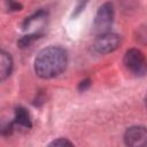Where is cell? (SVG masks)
<instances>
[{"instance_id":"1","label":"cell","mask_w":147,"mask_h":147,"mask_svg":"<svg viewBox=\"0 0 147 147\" xmlns=\"http://www.w3.org/2000/svg\"><path fill=\"white\" fill-rule=\"evenodd\" d=\"M67 61V53L63 48L51 46L38 53L34 60V71L41 78H53L65 69Z\"/></svg>"},{"instance_id":"2","label":"cell","mask_w":147,"mask_h":147,"mask_svg":"<svg viewBox=\"0 0 147 147\" xmlns=\"http://www.w3.org/2000/svg\"><path fill=\"white\" fill-rule=\"evenodd\" d=\"M124 65L131 74L136 76H144L147 72V60L145 59L144 54L136 48L129 49L125 53Z\"/></svg>"},{"instance_id":"3","label":"cell","mask_w":147,"mask_h":147,"mask_svg":"<svg viewBox=\"0 0 147 147\" xmlns=\"http://www.w3.org/2000/svg\"><path fill=\"white\" fill-rule=\"evenodd\" d=\"M114 20V8L111 3H103L99 9L94 18V31L99 33V36L108 33L109 28L113 24Z\"/></svg>"},{"instance_id":"4","label":"cell","mask_w":147,"mask_h":147,"mask_svg":"<svg viewBox=\"0 0 147 147\" xmlns=\"http://www.w3.org/2000/svg\"><path fill=\"white\" fill-rule=\"evenodd\" d=\"M127 147H147V129L142 126H131L124 134Z\"/></svg>"},{"instance_id":"5","label":"cell","mask_w":147,"mask_h":147,"mask_svg":"<svg viewBox=\"0 0 147 147\" xmlns=\"http://www.w3.org/2000/svg\"><path fill=\"white\" fill-rule=\"evenodd\" d=\"M119 42H121L119 36L108 32L99 36V38L94 42V48L99 53H110L118 47Z\"/></svg>"},{"instance_id":"6","label":"cell","mask_w":147,"mask_h":147,"mask_svg":"<svg viewBox=\"0 0 147 147\" xmlns=\"http://www.w3.org/2000/svg\"><path fill=\"white\" fill-rule=\"evenodd\" d=\"M15 123L20 126L25 127V129L31 127V119H30L29 113L24 108H22V107L16 108V110H15Z\"/></svg>"},{"instance_id":"7","label":"cell","mask_w":147,"mask_h":147,"mask_svg":"<svg viewBox=\"0 0 147 147\" xmlns=\"http://www.w3.org/2000/svg\"><path fill=\"white\" fill-rule=\"evenodd\" d=\"M11 68H13V61L9 54H7L6 52H1V65H0V70H1V79L7 78L10 72H11Z\"/></svg>"},{"instance_id":"8","label":"cell","mask_w":147,"mask_h":147,"mask_svg":"<svg viewBox=\"0 0 147 147\" xmlns=\"http://www.w3.org/2000/svg\"><path fill=\"white\" fill-rule=\"evenodd\" d=\"M48 147H74V145L69 140H67L64 138H60V139H56V140L52 141L48 145Z\"/></svg>"},{"instance_id":"9","label":"cell","mask_w":147,"mask_h":147,"mask_svg":"<svg viewBox=\"0 0 147 147\" xmlns=\"http://www.w3.org/2000/svg\"><path fill=\"white\" fill-rule=\"evenodd\" d=\"M145 105H146V108H147V95H146V99H145Z\"/></svg>"}]
</instances>
